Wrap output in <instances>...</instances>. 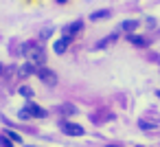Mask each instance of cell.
Masks as SVG:
<instances>
[{
    "mask_svg": "<svg viewBox=\"0 0 160 147\" xmlns=\"http://www.w3.org/2000/svg\"><path fill=\"white\" fill-rule=\"evenodd\" d=\"M22 53H24L27 62L35 64L38 68L46 64V51H44L40 44H35V42H29V44H24V46H22Z\"/></svg>",
    "mask_w": 160,
    "mask_h": 147,
    "instance_id": "cell-1",
    "label": "cell"
},
{
    "mask_svg": "<svg viewBox=\"0 0 160 147\" xmlns=\"http://www.w3.org/2000/svg\"><path fill=\"white\" fill-rule=\"evenodd\" d=\"M31 116H35V119H44V116H46V110L40 108V105H35V103H29L27 108L20 110V119H31Z\"/></svg>",
    "mask_w": 160,
    "mask_h": 147,
    "instance_id": "cell-2",
    "label": "cell"
},
{
    "mask_svg": "<svg viewBox=\"0 0 160 147\" xmlns=\"http://www.w3.org/2000/svg\"><path fill=\"white\" fill-rule=\"evenodd\" d=\"M38 77H40L44 84H48V86H55V84H57L55 73H53V70H48V68H44V66H40V68H38Z\"/></svg>",
    "mask_w": 160,
    "mask_h": 147,
    "instance_id": "cell-3",
    "label": "cell"
},
{
    "mask_svg": "<svg viewBox=\"0 0 160 147\" xmlns=\"http://www.w3.org/2000/svg\"><path fill=\"white\" fill-rule=\"evenodd\" d=\"M70 42H72V38H70V35H64L62 40H57V42H55V53H57V55L66 53V48L70 46Z\"/></svg>",
    "mask_w": 160,
    "mask_h": 147,
    "instance_id": "cell-4",
    "label": "cell"
},
{
    "mask_svg": "<svg viewBox=\"0 0 160 147\" xmlns=\"http://www.w3.org/2000/svg\"><path fill=\"white\" fill-rule=\"evenodd\" d=\"M62 127H64V132L70 134V136H83V127L77 125V123H64Z\"/></svg>",
    "mask_w": 160,
    "mask_h": 147,
    "instance_id": "cell-5",
    "label": "cell"
},
{
    "mask_svg": "<svg viewBox=\"0 0 160 147\" xmlns=\"http://www.w3.org/2000/svg\"><path fill=\"white\" fill-rule=\"evenodd\" d=\"M136 27H138V22H136V20H125V22L121 24V29H123L125 33H132V31H134Z\"/></svg>",
    "mask_w": 160,
    "mask_h": 147,
    "instance_id": "cell-6",
    "label": "cell"
},
{
    "mask_svg": "<svg viewBox=\"0 0 160 147\" xmlns=\"http://www.w3.org/2000/svg\"><path fill=\"white\" fill-rule=\"evenodd\" d=\"M79 29H81V22H75L72 27H66V29H64V35H70V38H72Z\"/></svg>",
    "mask_w": 160,
    "mask_h": 147,
    "instance_id": "cell-7",
    "label": "cell"
},
{
    "mask_svg": "<svg viewBox=\"0 0 160 147\" xmlns=\"http://www.w3.org/2000/svg\"><path fill=\"white\" fill-rule=\"evenodd\" d=\"M129 42L134 44V46H145L147 42L142 40V38H138V35H129Z\"/></svg>",
    "mask_w": 160,
    "mask_h": 147,
    "instance_id": "cell-8",
    "label": "cell"
},
{
    "mask_svg": "<svg viewBox=\"0 0 160 147\" xmlns=\"http://www.w3.org/2000/svg\"><path fill=\"white\" fill-rule=\"evenodd\" d=\"M7 136H9L13 143H22V136H20V134H16L13 129H7Z\"/></svg>",
    "mask_w": 160,
    "mask_h": 147,
    "instance_id": "cell-9",
    "label": "cell"
},
{
    "mask_svg": "<svg viewBox=\"0 0 160 147\" xmlns=\"http://www.w3.org/2000/svg\"><path fill=\"white\" fill-rule=\"evenodd\" d=\"M108 16H110V11H94L90 16V20H99V18H108Z\"/></svg>",
    "mask_w": 160,
    "mask_h": 147,
    "instance_id": "cell-10",
    "label": "cell"
},
{
    "mask_svg": "<svg viewBox=\"0 0 160 147\" xmlns=\"http://www.w3.org/2000/svg\"><path fill=\"white\" fill-rule=\"evenodd\" d=\"M20 94H22V97H31V94H33V90H31L29 86H22V88H20Z\"/></svg>",
    "mask_w": 160,
    "mask_h": 147,
    "instance_id": "cell-11",
    "label": "cell"
},
{
    "mask_svg": "<svg viewBox=\"0 0 160 147\" xmlns=\"http://www.w3.org/2000/svg\"><path fill=\"white\" fill-rule=\"evenodd\" d=\"M0 145H2V147H13V143H11L7 136H0Z\"/></svg>",
    "mask_w": 160,
    "mask_h": 147,
    "instance_id": "cell-12",
    "label": "cell"
},
{
    "mask_svg": "<svg viewBox=\"0 0 160 147\" xmlns=\"http://www.w3.org/2000/svg\"><path fill=\"white\" fill-rule=\"evenodd\" d=\"M51 35H53V29H51V27L42 31V40H46V38H51Z\"/></svg>",
    "mask_w": 160,
    "mask_h": 147,
    "instance_id": "cell-13",
    "label": "cell"
},
{
    "mask_svg": "<svg viewBox=\"0 0 160 147\" xmlns=\"http://www.w3.org/2000/svg\"><path fill=\"white\" fill-rule=\"evenodd\" d=\"M108 147H118V145H108Z\"/></svg>",
    "mask_w": 160,
    "mask_h": 147,
    "instance_id": "cell-14",
    "label": "cell"
},
{
    "mask_svg": "<svg viewBox=\"0 0 160 147\" xmlns=\"http://www.w3.org/2000/svg\"><path fill=\"white\" fill-rule=\"evenodd\" d=\"M57 3H66V0H57Z\"/></svg>",
    "mask_w": 160,
    "mask_h": 147,
    "instance_id": "cell-15",
    "label": "cell"
},
{
    "mask_svg": "<svg viewBox=\"0 0 160 147\" xmlns=\"http://www.w3.org/2000/svg\"><path fill=\"white\" fill-rule=\"evenodd\" d=\"M0 70H2V64H0Z\"/></svg>",
    "mask_w": 160,
    "mask_h": 147,
    "instance_id": "cell-16",
    "label": "cell"
}]
</instances>
